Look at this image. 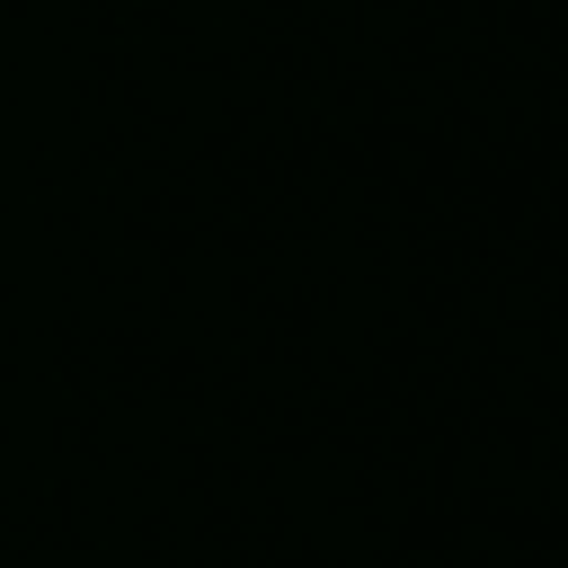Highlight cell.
Instances as JSON below:
<instances>
[]
</instances>
